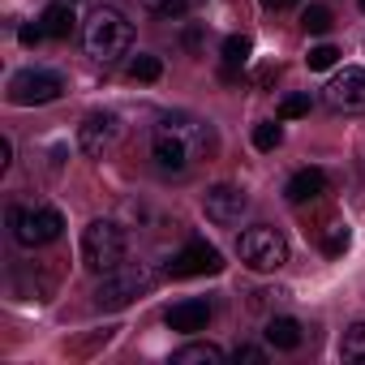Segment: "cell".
Listing matches in <instances>:
<instances>
[{
	"instance_id": "cell-1",
	"label": "cell",
	"mask_w": 365,
	"mask_h": 365,
	"mask_svg": "<svg viewBox=\"0 0 365 365\" xmlns=\"http://www.w3.org/2000/svg\"><path fill=\"white\" fill-rule=\"evenodd\" d=\"M129 43H133V22H129L120 9H112V5L95 9V14L86 18V26H82V48H86V56L99 61V65H116V61L129 52Z\"/></svg>"
},
{
	"instance_id": "cell-2",
	"label": "cell",
	"mask_w": 365,
	"mask_h": 365,
	"mask_svg": "<svg viewBox=\"0 0 365 365\" xmlns=\"http://www.w3.org/2000/svg\"><path fill=\"white\" fill-rule=\"evenodd\" d=\"M155 288V267L150 262H120L116 271L103 275V284L95 288V305L99 309H125L129 301L146 297Z\"/></svg>"
},
{
	"instance_id": "cell-3",
	"label": "cell",
	"mask_w": 365,
	"mask_h": 365,
	"mask_svg": "<svg viewBox=\"0 0 365 365\" xmlns=\"http://www.w3.org/2000/svg\"><path fill=\"white\" fill-rule=\"evenodd\" d=\"M125 254H129V237H125L120 224H112V220H95V224L82 232V262H86L95 275L116 271V267L125 262Z\"/></svg>"
},
{
	"instance_id": "cell-4",
	"label": "cell",
	"mask_w": 365,
	"mask_h": 365,
	"mask_svg": "<svg viewBox=\"0 0 365 365\" xmlns=\"http://www.w3.org/2000/svg\"><path fill=\"white\" fill-rule=\"evenodd\" d=\"M9 228H14L18 245L39 250V245H52L65 232V215L56 207H48V202H39V207H14L9 211Z\"/></svg>"
},
{
	"instance_id": "cell-5",
	"label": "cell",
	"mask_w": 365,
	"mask_h": 365,
	"mask_svg": "<svg viewBox=\"0 0 365 365\" xmlns=\"http://www.w3.org/2000/svg\"><path fill=\"white\" fill-rule=\"evenodd\" d=\"M237 254H241V262H245L250 271H262V275H267V271H279V267L288 262V241H284L279 228H271V224H254V228L241 232Z\"/></svg>"
},
{
	"instance_id": "cell-6",
	"label": "cell",
	"mask_w": 365,
	"mask_h": 365,
	"mask_svg": "<svg viewBox=\"0 0 365 365\" xmlns=\"http://www.w3.org/2000/svg\"><path fill=\"white\" fill-rule=\"evenodd\" d=\"M61 95H65V78L52 73V69H22V73H14V82H9V99H14L18 108H39V103L61 99Z\"/></svg>"
},
{
	"instance_id": "cell-7",
	"label": "cell",
	"mask_w": 365,
	"mask_h": 365,
	"mask_svg": "<svg viewBox=\"0 0 365 365\" xmlns=\"http://www.w3.org/2000/svg\"><path fill=\"white\" fill-rule=\"evenodd\" d=\"M322 99H327L331 112L361 116V112H365V69H356V65L339 69V73L322 86Z\"/></svg>"
},
{
	"instance_id": "cell-8",
	"label": "cell",
	"mask_w": 365,
	"mask_h": 365,
	"mask_svg": "<svg viewBox=\"0 0 365 365\" xmlns=\"http://www.w3.org/2000/svg\"><path fill=\"white\" fill-rule=\"evenodd\" d=\"M220 271H224V258H220V250H215V245H207V241H190L185 250H180V254L168 262V275H172V279L220 275Z\"/></svg>"
},
{
	"instance_id": "cell-9",
	"label": "cell",
	"mask_w": 365,
	"mask_h": 365,
	"mask_svg": "<svg viewBox=\"0 0 365 365\" xmlns=\"http://www.w3.org/2000/svg\"><path fill=\"white\" fill-rule=\"evenodd\" d=\"M116 138H120V116H116V112H91V116L78 125V146H82V155H91V159H99L103 150H112Z\"/></svg>"
},
{
	"instance_id": "cell-10",
	"label": "cell",
	"mask_w": 365,
	"mask_h": 365,
	"mask_svg": "<svg viewBox=\"0 0 365 365\" xmlns=\"http://www.w3.org/2000/svg\"><path fill=\"white\" fill-rule=\"evenodd\" d=\"M202 211H207L211 224H220V228H237V224L245 220V211H250V198H245L237 185H215V190H207Z\"/></svg>"
},
{
	"instance_id": "cell-11",
	"label": "cell",
	"mask_w": 365,
	"mask_h": 365,
	"mask_svg": "<svg viewBox=\"0 0 365 365\" xmlns=\"http://www.w3.org/2000/svg\"><path fill=\"white\" fill-rule=\"evenodd\" d=\"M150 155H155V163H159V172H185L198 155L180 142L176 133H168V129H155V142H150Z\"/></svg>"
},
{
	"instance_id": "cell-12",
	"label": "cell",
	"mask_w": 365,
	"mask_h": 365,
	"mask_svg": "<svg viewBox=\"0 0 365 365\" xmlns=\"http://www.w3.org/2000/svg\"><path fill=\"white\" fill-rule=\"evenodd\" d=\"M322 194H327V176H322L318 168H301L288 185H284V198L297 202V207H301V202H318Z\"/></svg>"
},
{
	"instance_id": "cell-13",
	"label": "cell",
	"mask_w": 365,
	"mask_h": 365,
	"mask_svg": "<svg viewBox=\"0 0 365 365\" xmlns=\"http://www.w3.org/2000/svg\"><path fill=\"white\" fill-rule=\"evenodd\" d=\"M207 322H211V305L207 301H176L172 309H168V327L172 331H207Z\"/></svg>"
},
{
	"instance_id": "cell-14",
	"label": "cell",
	"mask_w": 365,
	"mask_h": 365,
	"mask_svg": "<svg viewBox=\"0 0 365 365\" xmlns=\"http://www.w3.org/2000/svg\"><path fill=\"white\" fill-rule=\"evenodd\" d=\"M73 5H65V0H52V5L39 14V26H43V35L48 39H69L73 35Z\"/></svg>"
},
{
	"instance_id": "cell-15",
	"label": "cell",
	"mask_w": 365,
	"mask_h": 365,
	"mask_svg": "<svg viewBox=\"0 0 365 365\" xmlns=\"http://www.w3.org/2000/svg\"><path fill=\"white\" fill-rule=\"evenodd\" d=\"M267 344L279 348V352L301 348V322H297V318H271V322H267Z\"/></svg>"
},
{
	"instance_id": "cell-16",
	"label": "cell",
	"mask_w": 365,
	"mask_h": 365,
	"mask_svg": "<svg viewBox=\"0 0 365 365\" xmlns=\"http://www.w3.org/2000/svg\"><path fill=\"white\" fill-rule=\"evenodd\" d=\"M172 361H176V365H220L224 352H220L215 344H185V348H176Z\"/></svg>"
},
{
	"instance_id": "cell-17",
	"label": "cell",
	"mask_w": 365,
	"mask_h": 365,
	"mask_svg": "<svg viewBox=\"0 0 365 365\" xmlns=\"http://www.w3.org/2000/svg\"><path fill=\"white\" fill-rule=\"evenodd\" d=\"M318 245H322V254H327V258H339V254L348 250V228H344L339 220H331V224L318 232Z\"/></svg>"
},
{
	"instance_id": "cell-18",
	"label": "cell",
	"mask_w": 365,
	"mask_h": 365,
	"mask_svg": "<svg viewBox=\"0 0 365 365\" xmlns=\"http://www.w3.org/2000/svg\"><path fill=\"white\" fill-rule=\"evenodd\" d=\"M339 352H344V361H352V365H365V322H352V327L344 331V344H339Z\"/></svg>"
},
{
	"instance_id": "cell-19",
	"label": "cell",
	"mask_w": 365,
	"mask_h": 365,
	"mask_svg": "<svg viewBox=\"0 0 365 365\" xmlns=\"http://www.w3.org/2000/svg\"><path fill=\"white\" fill-rule=\"evenodd\" d=\"M159 73H163L159 56H146V52H138V56L129 61V78H133V82H159Z\"/></svg>"
},
{
	"instance_id": "cell-20",
	"label": "cell",
	"mask_w": 365,
	"mask_h": 365,
	"mask_svg": "<svg viewBox=\"0 0 365 365\" xmlns=\"http://www.w3.org/2000/svg\"><path fill=\"white\" fill-rule=\"evenodd\" d=\"M301 26H305V35H327L331 31V9L327 5H309L301 14Z\"/></svg>"
},
{
	"instance_id": "cell-21",
	"label": "cell",
	"mask_w": 365,
	"mask_h": 365,
	"mask_svg": "<svg viewBox=\"0 0 365 365\" xmlns=\"http://www.w3.org/2000/svg\"><path fill=\"white\" fill-rule=\"evenodd\" d=\"M250 52H254L250 35H228V39H224V61H228V65H245Z\"/></svg>"
},
{
	"instance_id": "cell-22",
	"label": "cell",
	"mask_w": 365,
	"mask_h": 365,
	"mask_svg": "<svg viewBox=\"0 0 365 365\" xmlns=\"http://www.w3.org/2000/svg\"><path fill=\"white\" fill-rule=\"evenodd\" d=\"M142 9L155 14V18H180L190 9V0H142Z\"/></svg>"
},
{
	"instance_id": "cell-23",
	"label": "cell",
	"mask_w": 365,
	"mask_h": 365,
	"mask_svg": "<svg viewBox=\"0 0 365 365\" xmlns=\"http://www.w3.org/2000/svg\"><path fill=\"white\" fill-rule=\"evenodd\" d=\"M279 142H284V129H279L275 120H262V125L254 129V146H258V150H275Z\"/></svg>"
},
{
	"instance_id": "cell-24",
	"label": "cell",
	"mask_w": 365,
	"mask_h": 365,
	"mask_svg": "<svg viewBox=\"0 0 365 365\" xmlns=\"http://www.w3.org/2000/svg\"><path fill=\"white\" fill-rule=\"evenodd\" d=\"M335 61H339V48H331V43H318V48H309V56H305V65H309V69H318V73H322V69H331Z\"/></svg>"
},
{
	"instance_id": "cell-25",
	"label": "cell",
	"mask_w": 365,
	"mask_h": 365,
	"mask_svg": "<svg viewBox=\"0 0 365 365\" xmlns=\"http://www.w3.org/2000/svg\"><path fill=\"white\" fill-rule=\"evenodd\" d=\"M297 116H309V95H288L279 103V120H297Z\"/></svg>"
},
{
	"instance_id": "cell-26",
	"label": "cell",
	"mask_w": 365,
	"mask_h": 365,
	"mask_svg": "<svg viewBox=\"0 0 365 365\" xmlns=\"http://www.w3.org/2000/svg\"><path fill=\"white\" fill-rule=\"evenodd\" d=\"M237 361H250V365H262V361H267V352H262V348H254V344H241V348H237Z\"/></svg>"
},
{
	"instance_id": "cell-27",
	"label": "cell",
	"mask_w": 365,
	"mask_h": 365,
	"mask_svg": "<svg viewBox=\"0 0 365 365\" xmlns=\"http://www.w3.org/2000/svg\"><path fill=\"white\" fill-rule=\"evenodd\" d=\"M18 39H22L26 48H35V43H39V39H48V35H43V26H22V35H18Z\"/></svg>"
},
{
	"instance_id": "cell-28",
	"label": "cell",
	"mask_w": 365,
	"mask_h": 365,
	"mask_svg": "<svg viewBox=\"0 0 365 365\" xmlns=\"http://www.w3.org/2000/svg\"><path fill=\"white\" fill-rule=\"evenodd\" d=\"M9 155H14V142H9V138H0V172L9 168Z\"/></svg>"
},
{
	"instance_id": "cell-29",
	"label": "cell",
	"mask_w": 365,
	"mask_h": 365,
	"mask_svg": "<svg viewBox=\"0 0 365 365\" xmlns=\"http://www.w3.org/2000/svg\"><path fill=\"white\" fill-rule=\"evenodd\" d=\"M262 5H267V9H275V14H279V9H292V5H297V0H262Z\"/></svg>"
},
{
	"instance_id": "cell-30",
	"label": "cell",
	"mask_w": 365,
	"mask_h": 365,
	"mask_svg": "<svg viewBox=\"0 0 365 365\" xmlns=\"http://www.w3.org/2000/svg\"><path fill=\"white\" fill-rule=\"evenodd\" d=\"M65 5H78V0H65Z\"/></svg>"
},
{
	"instance_id": "cell-31",
	"label": "cell",
	"mask_w": 365,
	"mask_h": 365,
	"mask_svg": "<svg viewBox=\"0 0 365 365\" xmlns=\"http://www.w3.org/2000/svg\"><path fill=\"white\" fill-rule=\"evenodd\" d=\"M361 14H365V0H361Z\"/></svg>"
}]
</instances>
